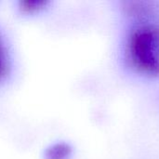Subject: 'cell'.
<instances>
[{
	"label": "cell",
	"mask_w": 159,
	"mask_h": 159,
	"mask_svg": "<svg viewBox=\"0 0 159 159\" xmlns=\"http://www.w3.org/2000/svg\"><path fill=\"white\" fill-rule=\"evenodd\" d=\"M128 54L139 73L159 75V24L146 23L134 29L129 38Z\"/></svg>",
	"instance_id": "6da1fadb"
},
{
	"label": "cell",
	"mask_w": 159,
	"mask_h": 159,
	"mask_svg": "<svg viewBox=\"0 0 159 159\" xmlns=\"http://www.w3.org/2000/svg\"><path fill=\"white\" fill-rule=\"evenodd\" d=\"M71 154L72 149L67 143H55L46 151V159H68Z\"/></svg>",
	"instance_id": "277c9868"
},
{
	"label": "cell",
	"mask_w": 159,
	"mask_h": 159,
	"mask_svg": "<svg viewBox=\"0 0 159 159\" xmlns=\"http://www.w3.org/2000/svg\"><path fill=\"white\" fill-rule=\"evenodd\" d=\"M50 2L38 1V0H26L18 3V11L23 16H34L40 14L48 8Z\"/></svg>",
	"instance_id": "3957f363"
},
{
	"label": "cell",
	"mask_w": 159,
	"mask_h": 159,
	"mask_svg": "<svg viewBox=\"0 0 159 159\" xmlns=\"http://www.w3.org/2000/svg\"><path fill=\"white\" fill-rule=\"evenodd\" d=\"M13 55L10 44L0 28V87L6 85L13 74Z\"/></svg>",
	"instance_id": "7a4b0ae2"
}]
</instances>
